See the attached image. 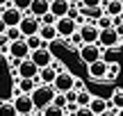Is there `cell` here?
<instances>
[{
    "label": "cell",
    "mask_w": 123,
    "mask_h": 116,
    "mask_svg": "<svg viewBox=\"0 0 123 116\" xmlns=\"http://www.w3.org/2000/svg\"><path fill=\"white\" fill-rule=\"evenodd\" d=\"M55 96H57V91L53 89L50 84H39L34 91H32V103H34V107L39 109H43V107H48V105H53V100H55Z\"/></svg>",
    "instance_id": "obj_1"
},
{
    "label": "cell",
    "mask_w": 123,
    "mask_h": 116,
    "mask_svg": "<svg viewBox=\"0 0 123 116\" xmlns=\"http://www.w3.org/2000/svg\"><path fill=\"white\" fill-rule=\"evenodd\" d=\"M103 50H105V48H100L98 43H82L78 48V57H80V62H84L89 66V64L103 59Z\"/></svg>",
    "instance_id": "obj_2"
},
{
    "label": "cell",
    "mask_w": 123,
    "mask_h": 116,
    "mask_svg": "<svg viewBox=\"0 0 123 116\" xmlns=\"http://www.w3.org/2000/svg\"><path fill=\"white\" fill-rule=\"evenodd\" d=\"M75 75L71 71H62L57 73V77H55V82H53V89L57 91V93H68V91H73L75 89Z\"/></svg>",
    "instance_id": "obj_3"
},
{
    "label": "cell",
    "mask_w": 123,
    "mask_h": 116,
    "mask_svg": "<svg viewBox=\"0 0 123 116\" xmlns=\"http://www.w3.org/2000/svg\"><path fill=\"white\" fill-rule=\"evenodd\" d=\"M12 103H14V107H16L18 116H32V114H34V109H37L34 103H32V96H27V93H18V96H14Z\"/></svg>",
    "instance_id": "obj_4"
},
{
    "label": "cell",
    "mask_w": 123,
    "mask_h": 116,
    "mask_svg": "<svg viewBox=\"0 0 123 116\" xmlns=\"http://www.w3.org/2000/svg\"><path fill=\"white\" fill-rule=\"evenodd\" d=\"M55 27H57V34H59V39H71V36L75 34V32L80 30V25L73 21V18H68V16H64V18H57V23H55Z\"/></svg>",
    "instance_id": "obj_5"
},
{
    "label": "cell",
    "mask_w": 123,
    "mask_h": 116,
    "mask_svg": "<svg viewBox=\"0 0 123 116\" xmlns=\"http://www.w3.org/2000/svg\"><path fill=\"white\" fill-rule=\"evenodd\" d=\"M30 59L39 68H46V66H53L55 55H53V50H50L48 46H43V48H39V50H32V52H30Z\"/></svg>",
    "instance_id": "obj_6"
},
{
    "label": "cell",
    "mask_w": 123,
    "mask_h": 116,
    "mask_svg": "<svg viewBox=\"0 0 123 116\" xmlns=\"http://www.w3.org/2000/svg\"><path fill=\"white\" fill-rule=\"evenodd\" d=\"M18 30H21L23 39H27V36H32V34H39L41 21H39V18H34L32 14H25V16H23V21H21V25H18Z\"/></svg>",
    "instance_id": "obj_7"
},
{
    "label": "cell",
    "mask_w": 123,
    "mask_h": 116,
    "mask_svg": "<svg viewBox=\"0 0 123 116\" xmlns=\"http://www.w3.org/2000/svg\"><path fill=\"white\" fill-rule=\"evenodd\" d=\"M121 43H123V39L119 36V32H116L114 27L100 30V36H98V46H100V48H119Z\"/></svg>",
    "instance_id": "obj_8"
},
{
    "label": "cell",
    "mask_w": 123,
    "mask_h": 116,
    "mask_svg": "<svg viewBox=\"0 0 123 116\" xmlns=\"http://www.w3.org/2000/svg\"><path fill=\"white\" fill-rule=\"evenodd\" d=\"M23 16H25V14L18 12V9L12 7V5L0 9V18L5 21V25H7V27H18V25H21V21H23Z\"/></svg>",
    "instance_id": "obj_9"
},
{
    "label": "cell",
    "mask_w": 123,
    "mask_h": 116,
    "mask_svg": "<svg viewBox=\"0 0 123 116\" xmlns=\"http://www.w3.org/2000/svg\"><path fill=\"white\" fill-rule=\"evenodd\" d=\"M16 75L21 77V80H37V77H39V66H37L32 59H23V62L18 64V68H16Z\"/></svg>",
    "instance_id": "obj_10"
},
{
    "label": "cell",
    "mask_w": 123,
    "mask_h": 116,
    "mask_svg": "<svg viewBox=\"0 0 123 116\" xmlns=\"http://www.w3.org/2000/svg\"><path fill=\"white\" fill-rule=\"evenodd\" d=\"M80 36H82V43H98V36H100V30H98L96 23H84V25H80Z\"/></svg>",
    "instance_id": "obj_11"
},
{
    "label": "cell",
    "mask_w": 123,
    "mask_h": 116,
    "mask_svg": "<svg viewBox=\"0 0 123 116\" xmlns=\"http://www.w3.org/2000/svg\"><path fill=\"white\" fill-rule=\"evenodd\" d=\"M30 52H32V50L27 48L25 39H21V41H14V43H9V57L18 59V62H23V59H30Z\"/></svg>",
    "instance_id": "obj_12"
},
{
    "label": "cell",
    "mask_w": 123,
    "mask_h": 116,
    "mask_svg": "<svg viewBox=\"0 0 123 116\" xmlns=\"http://www.w3.org/2000/svg\"><path fill=\"white\" fill-rule=\"evenodd\" d=\"M107 66H110V64H105L103 59H98V62H93V64L87 66V73H89L91 80H105L107 77Z\"/></svg>",
    "instance_id": "obj_13"
},
{
    "label": "cell",
    "mask_w": 123,
    "mask_h": 116,
    "mask_svg": "<svg viewBox=\"0 0 123 116\" xmlns=\"http://www.w3.org/2000/svg\"><path fill=\"white\" fill-rule=\"evenodd\" d=\"M71 7H73V5H71L68 0H50V14H55L57 18L68 16Z\"/></svg>",
    "instance_id": "obj_14"
},
{
    "label": "cell",
    "mask_w": 123,
    "mask_h": 116,
    "mask_svg": "<svg viewBox=\"0 0 123 116\" xmlns=\"http://www.w3.org/2000/svg\"><path fill=\"white\" fill-rule=\"evenodd\" d=\"M50 12V0H32V7H30V14L34 18H43L46 14Z\"/></svg>",
    "instance_id": "obj_15"
},
{
    "label": "cell",
    "mask_w": 123,
    "mask_h": 116,
    "mask_svg": "<svg viewBox=\"0 0 123 116\" xmlns=\"http://www.w3.org/2000/svg\"><path fill=\"white\" fill-rule=\"evenodd\" d=\"M89 109H91L96 116H100V114H105L107 109H112V105H110V100H105L103 96H93L91 103H89Z\"/></svg>",
    "instance_id": "obj_16"
},
{
    "label": "cell",
    "mask_w": 123,
    "mask_h": 116,
    "mask_svg": "<svg viewBox=\"0 0 123 116\" xmlns=\"http://www.w3.org/2000/svg\"><path fill=\"white\" fill-rule=\"evenodd\" d=\"M55 77H57V71H55L53 66H46V68H39V77H37V84H50L53 87Z\"/></svg>",
    "instance_id": "obj_17"
},
{
    "label": "cell",
    "mask_w": 123,
    "mask_h": 116,
    "mask_svg": "<svg viewBox=\"0 0 123 116\" xmlns=\"http://www.w3.org/2000/svg\"><path fill=\"white\" fill-rule=\"evenodd\" d=\"M103 12H105L107 16H112V18L121 16V14H123V5H121V0H105V2H103Z\"/></svg>",
    "instance_id": "obj_18"
},
{
    "label": "cell",
    "mask_w": 123,
    "mask_h": 116,
    "mask_svg": "<svg viewBox=\"0 0 123 116\" xmlns=\"http://www.w3.org/2000/svg\"><path fill=\"white\" fill-rule=\"evenodd\" d=\"M39 36L43 39V43H53V41H57V39H59V34H57V27H55V25H41V30H39Z\"/></svg>",
    "instance_id": "obj_19"
},
{
    "label": "cell",
    "mask_w": 123,
    "mask_h": 116,
    "mask_svg": "<svg viewBox=\"0 0 123 116\" xmlns=\"http://www.w3.org/2000/svg\"><path fill=\"white\" fill-rule=\"evenodd\" d=\"M16 87H18V91H21V93H27V96H32V91H34L39 84H37L34 80H21V77H18Z\"/></svg>",
    "instance_id": "obj_20"
},
{
    "label": "cell",
    "mask_w": 123,
    "mask_h": 116,
    "mask_svg": "<svg viewBox=\"0 0 123 116\" xmlns=\"http://www.w3.org/2000/svg\"><path fill=\"white\" fill-rule=\"evenodd\" d=\"M110 105H112V109H123V89H114L112 91V98H110Z\"/></svg>",
    "instance_id": "obj_21"
},
{
    "label": "cell",
    "mask_w": 123,
    "mask_h": 116,
    "mask_svg": "<svg viewBox=\"0 0 123 116\" xmlns=\"http://www.w3.org/2000/svg\"><path fill=\"white\" fill-rule=\"evenodd\" d=\"M103 62L105 64H119V48H105L103 50Z\"/></svg>",
    "instance_id": "obj_22"
},
{
    "label": "cell",
    "mask_w": 123,
    "mask_h": 116,
    "mask_svg": "<svg viewBox=\"0 0 123 116\" xmlns=\"http://www.w3.org/2000/svg\"><path fill=\"white\" fill-rule=\"evenodd\" d=\"M0 116H18V112H16L12 100H2V103H0Z\"/></svg>",
    "instance_id": "obj_23"
},
{
    "label": "cell",
    "mask_w": 123,
    "mask_h": 116,
    "mask_svg": "<svg viewBox=\"0 0 123 116\" xmlns=\"http://www.w3.org/2000/svg\"><path fill=\"white\" fill-rule=\"evenodd\" d=\"M25 43H27V48H30V50H39V48H43V46H48V43H43V39H41L39 34L27 36V39H25Z\"/></svg>",
    "instance_id": "obj_24"
},
{
    "label": "cell",
    "mask_w": 123,
    "mask_h": 116,
    "mask_svg": "<svg viewBox=\"0 0 123 116\" xmlns=\"http://www.w3.org/2000/svg\"><path fill=\"white\" fill-rule=\"evenodd\" d=\"M91 98H93V96L89 93L87 89H80V91H78V107H89Z\"/></svg>",
    "instance_id": "obj_25"
},
{
    "label": "cell",
    "mask_w": 123,
    "mask_h": 116,
    "mask_svg": "<svg viewBox=\"0 0 123 116\" xmlns=\"http://www.w3.org/2000/svg\"><path fill=\"white\" fill-rule=\"evenodd\" d=\"M41 116H66V112L57 105H48V107L41 109Z\"/></svg>",
    "instance_id": "obj_26"
},
{
    "label": "cell",
    "mask_w": 123,
    "mask_h": 116,
    "mask_svg": "<svg viewBox=\"0 0 123 116\" xmlns=\"http://www.w3.org/2000/svg\"><path fill=\"white\" fill-rule=\"evenodd\" d=\"M96 25H98V30H110V27H114V18L107 16V14H103V16L96 21Z\"/></svg>",
    "instance_id": "obj_27"
},
{
    "label": "cell",
    "mask_w": 123,
    "mask_h": 116,
    "mask_svg": "<svg viewBox=\"0 0 123 116\" xmlns=\"http://www.w3.org/2000/svg\"><path fill=\"white\" fill-rule=\"evenodd\" d=\"M12 7H16L18 12H23V14H30L32 0H12Z\"/></svg>",
    "instance_id": "obj_28"
},
{
    "label": "cell",
    "mask_w": 123,
    "mask_h": 116,
    "mask_svg": "<svg viewBox=\"0 0 123 116\" xmlns=\"http://www.w3.org/2000/svg\"><path fill=\"white\" fill-rule=\"evenodd\" d=\"M119 75H121V64H110V66H107V77H105V80L112 82V80H116Z\"/></svg>",
    "instance_id": "obj_29"
},
{
    "label": "cell",
    "mask_w": 123,
    "mask_h": 116,
    "mask_svg": "<svg viewBox=\"0 0 123 116\" xmlns=\"http://www.w3.org/2000/svg\"><path fill=\"white\" fill-rule=\"evenodd\" d=\"M5 36L9 39V43H14V41H21V39H23V34H21V30H18V27H7Z\"/></svg>",
    "instance_id": "obj_30"
},
{
    "label": "cell",
    "mask_w": 123,
    "mask_h": 116,
    "mask_svg": "<svg viewBox=\"0 0 123 116\" xmlns=\"http://www.w3.org/2000/svg\"><path fill=\"white\" fill-rule=\"evenodd\" d=\"M103 2H105V0H82L80 7H84V9H98V7H103Z\"/></svg>",
    "instance_id": "obj_31"
},
{
    "label": "cell",
    "mask_w": 123,
    "mask_h": 116,
    "mask_svg": "<svg viewBox=\"0 0 123 116\" xmlns=\"http://www.w3.org/2000/svg\"><path fill=\"white\" fill-rule=\"evenodd\" d=\"M53 105H57V107L66 109V105H68V100H66V96H64V93H57V96H55V100H53Z\"/></svg>",
    "instance_id": "obj_32"
},
{
    "label": "cell",
    "mask_w": 123,
    "mask_h": 116,
    "mask_svg": "<svg viewBox=\"0 0 123 116\" xmlns=\"http://www.w3.org/2000/svg\"><path fill=\"white\" fill-rule=\"evenodd\" d=\"M55 23H57V16H55V14H50V12L41 18V25H55Z\"/></svg>",
    "instance_id": "obj_33"
},
{
    "label": "cell",
    "mask_w": 123,
    "mask_h": 116,
    "mask_svg": "<svg viewBox=\"0 0 123 116\" xmlns=\"http://www.w3.org/2000/svg\"><path fill=\"white\" fill-rule=\"evenodd\" d=\"M73 116H96V114H93L89 107H78V112H75Z\"/></svg>",
    "instance_id": "obj_34"
},
{
    "label": "cell",
    "mask_w": 123,
    "mask_h": 116,
    "mask_svg": "<svg viewBox=\"0 0 123 116\" xmlns=\"http://www.w3.org/2000/svg\"><path fill=\"white\" fill-rule=\"evenodd\" d=\"M64 96H66V100H68V105H71V103L78 105V91H75V89H73V91H68V93H64Z\"/></svg>",
    "instance_id": "obj_35"
},
{
    "label": "cell",
    "mask_w": 123,
    "mask_h": 116,
    "mask_svg": "<svg viewBox=\"0 0 123 116\" xmlns=\"http://www.w3.org/2000/svg\"><path fill=\"white\" fill-rule=\"evenodd\" d=\"M100 116H119V112H116V109H107V112L100 114Z\"/></svg>",
    "instance_id": "obj_36"
},
{
    "label": "cell",
    "mask_w": 123,
    "mask_h": 116,
    "mask_svg": "<svg viewBox=\"0 0 123 116\" xmlns=\"http://www.w3.org/2000/svg\"><path fill=\"white\" fill-rule=\"evenodd\" d=\"M5 32H7V25H5V21L0 18V34H5Z\"/></svg>",
    "instance_id": "obj_37"
},
{
    "label": "cell",
    "mask_w": 123,
    "mask_h": 116,
    "mask_svg": "<svg viewBox=\"0 0 123 116\" xmlns=\"http://www.w3.org/2000/svg\"><path fill=\"white\" fill-rule=\"evenodd\" d=\"M114 30H116V32H119V36H121V39H123V23H121V25H116V27H114Z\"/></svg>",
    "instance_id": "obj_38"
},
{
    "label": "cell",
    "mask_w": 123,
    "mask_h": 116,
    "mask_svg": "<svg viewBox=\"0 0 123 116\" xmlns=\"http://www.w3.org/2000/svg\"><path fill=\"white\" fill-rule=\"evenodd\" d=\"M12 5V0H0V7H9Z\"/></svg>",
    "instance_id": "obj_39"
},
{
    "label": "cell",
    "mask_w": 123,
    "mask_h": 116,
    "mask_svg": "<svg viewBox=\"0 0 123 116\" xmlns=\"http://www.w3.org/2000/svg\"><path fill=\"white\" fill-rule=\"evenodd\" d=\"M68 2H71V5H80L82 0H68Z\"/></svg>",
    "instance_id": "obj_40"
},
{
    "label": "cell",
    "mask_w": 123,
    "mask_h": 116,
    "mask_svg": "<svg viewBox=\"0 0 123 116\" xmlns=\"http://www.w3.org/2000/svg\"><path fill=\"white\" fill-rule=\"evenodd\" d=\"M119 116H123V109H119Z\"/></svg>",
    "instance_id": "obj_41"
},
{
    "label": "cell",
    "mask_w": 123,
    "mask_h": 116,
    "mask_svg": "<svg viewBox=\"0 0 123 116\" xmlns=\"http://www.w3.org/2000/svg\"><path fill=\"white\" fill-rule=\"evenodd\" d=\"M121 5H123V0H121Z\"/></svg>",
    "instance_id": "obj_42"
},
{
    "label": "cell",
    "mask_w": 123,
    "mask_h": 116,
    "mask_svg": "<svg viewBox=\"0 0 123 116\" xmlns=\"http://www.w3.org/2000/svg\"><path fill=\"white\" fill-rule=\"evenodd\" d=\"M0 103H2V100H0Z\"/></svg>",
    "instance_id": "obj_43"
},
{
    "label": "cell",
    "mask_w": 123,
    "mask_h": 116,
    "mask_svg": "<svg viewBox=\"0 0 123 116\" xmlns=\"http://www.w3.org/2000/svg\"><path fill=\"white\" fill-rule=\"evenodd\" d=\"M0 9H2V7H0Z\"/></svg>",
    "instance_id": "obj_44"
},
{
    "label": "cell",
    "mask_w": 123,
    "mask_h": 116,
    "mask_svg": "<svg viewBox=\"0 0 123 116\" xmlns=\"http://www.w3.org/2000/svg\"><path fill=\"white\" fill-rule=\"evenodd\" d=\"M66 116H68V114H66Z\"/></svg>",
    "instance_id": "obj_45"
}]
</instances>
